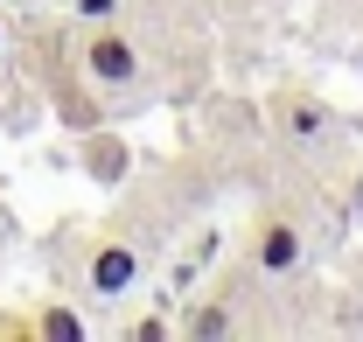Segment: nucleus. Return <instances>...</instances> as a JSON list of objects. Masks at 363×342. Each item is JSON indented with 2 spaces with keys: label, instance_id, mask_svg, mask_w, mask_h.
Segmentation results:
<instances>
[{
  "label": "nucleus",
  "instance_id": "nucleus-8",
  "mask_svg": "<svg viewBox=\"0 0 363 342\" xmlns=\"http://www.w3.org/2000/svg\"><path fill=\"white\" fill-rule=\"evenodd\" d=\"M91 168H98V175H119V147H91Z\"/></svg>",
  "mask_w": 363,
  "mask_h": 342
},
{
  "label": "nucleus",
  "instance_id": "nucleus-1",
  "mask_svg": "<svg viewBox=\"0 0 363 342\" xmlns=\"http://www.w3.org/2000/svg\"><path fill=\"white\" fill-rule=\"evenodd\" d=\"M315 252V238H308V224L286 210V203H259L252 210V231H245V258H252V272H266V280H294L301 265Z\"/></svg>",
  "mask_w": 363,
  "mask_h": 342
},
{
  "label": "nucleus",
  "instance_id": "nucleus-6",
  "mask_svg": "<svg viewBox=\"0 0 363 342\" xmlns=\"http://www.w3.org/2000/svg\"><path fill=\"white\" fill-rule=\"evenodd\" d=\"M35 336H49V342H77V336H84V321H77L70 307H49L43 321H35Z\"/></svg>",
  "mask_w": 363,
  "mask_h": 342
},
{
  "label": "nucleus",
  "instance_id": "nucleus-9",
  "mask_svg": "<svg viewBox=\"0 0 363 342\" xmlns=\"http://www.w3.org/2000/svg\"><path fill=\"white\" fill-rule=\"evenodd\" d=\"M0 49H7V21H0Z\"/></svg>",
  "mask_w": 363,
  "mask_h": 342
},
{
  "label": "nucleus",
  "instance_id": "nucleus-2",
  "mask_svg": "<svg viewBox=\"0 0 363 342\" xmlns=\"http://www.w3.org/2000/svg\"><path fill=\"white\" fill-rule=\"evenodd\" d=\"M84 77L105 84V91H133L140 77H147L133 35H126L119 21H91V35H84Z\"/></svg>",
  "mask_w": 363,
  "mask_h": 342
},
{
  "label": "nucleus",
  "instance_id": "nucleus-7",
  "mask_svg": "<svg viewBox=\"0 0 363 342\" xmlns=\"http://www.w3.org/2000/svg\"><path fill=\"white\" fill-rule=\"evenodd\" d=\"M77 14H84V21H112V14H119V0H77Z\"/></svg>",
  "mask_w": 363,
  "mask_h": 342
},
{
  "label": "nucleus",
  "instance_id": "nucleus-4",
  "mask_svg": "<svg viewBox=\"0 0 363 342\" xmlns=\"http://www.w3.org/2000/svg\"><path fill=\"white\" fill-rule=\"evenodd\" d=\"M272 126L286 133V140H294V147H315L321 133L335 126V112H328V105H321L315 91H279V98H272Z\"/></svg>",
  "mask_w": 363,
  "mask_h": 342
},
{
  "label": "nucleus",
  "instance_id": "nucleus-5",
  "mask_svg": "<svg viewBox=\"0 0 363 342\" xmlns=\"http://www.w3.org/2000/svg\"><path fill=\"white\" fill-rule=\"evenodd\" d=\"M182 329H189V336H230L238 314H230V300H196V314H189Z\"/></svg>",
  "mask_w": 363,
  "mask_h": 342
},
{
  "label": "nucleus",
  "instance_id": "nucleus-3",
  "mask_svg": "<svg viewBox=\"0 0 363 342\" xmlns=\"http://www.w3.org/2000/svg\"><path fill=\"white\" fill-rule=\"evenodd\" d=\"M140 265H147V252H140L126 231H105L98 245H91V258H84V280H91V294H126L140 280Z\"/></svg>",
  "mask_w": 363,
  "mask_h": 342
}]
</instances>
